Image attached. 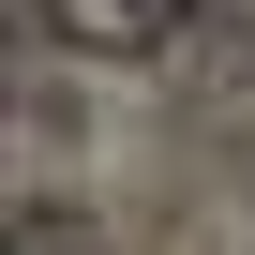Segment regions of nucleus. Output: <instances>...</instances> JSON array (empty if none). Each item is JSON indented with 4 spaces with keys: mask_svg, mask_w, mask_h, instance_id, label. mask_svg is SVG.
Wrapping results in <instances>:
<instances>
[{
    "mask_svg": "<svg viewBox=\"0 0 255 255\" xmlns=\"http://www.w3.org/2000/svg\"><path fill=\"white\" fill-rule=\"evenodd\" d=\"M30 15L60 30V45H90V60H150L165 30H195L210 0H30Z\"/></svg>",
    "mask_w": 255,
    "mask_h": 255,
    "instance_id": "nucleus-1",
    "label": "nucleus"
}]
</instances>
